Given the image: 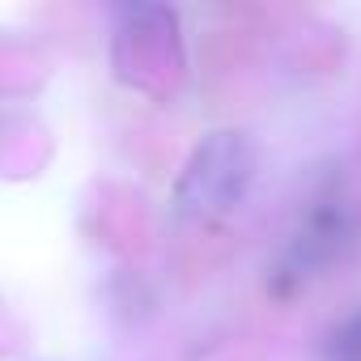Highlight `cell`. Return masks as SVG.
Returning a JSON list of instances; mask_svg holds the SVG:
<instances>
[{
	"instance_id": "cell-2",
	"label": "cell",
	"mask_w": 361,
	"mask_h": 361,
	"mask_svg": "<svg viewBox=\"0 0 361 361\" xmlns=\"http://www.w3.org/2000/svg\"><path fill=\"white\" fill-rule=\"evenodd\" d=\"M331 361H361V310L336 327V336H331Z\"/></svg>"
},
{
	"instance_id": "cell-1",
	"label": "cell",
	"mask_w": 361,
	"mask_h": 361,
	"mask_svg": "<svg viewBox=\"0 0 361 361\" xmlns=\"http://www.w3.org/2000/svg\"><path fill=\"white\" fill-rule=\"evenodd\" d=\"M255 183V149L243 132H213L188 161L178 196L192 209H234Z\"/></svg>"
}]
</instances>
